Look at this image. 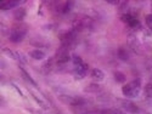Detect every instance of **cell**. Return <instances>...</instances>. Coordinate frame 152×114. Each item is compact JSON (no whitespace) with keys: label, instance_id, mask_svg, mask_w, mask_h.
<instances>
[{"label":"cell","instance_id":"18","mask_svg":"<svg viewBox=\"0 0 152 114\" xmlns=\"http://www.w3.org/2000/svg\"><path fill=\"white\" fill-rule=\"evenodd\" d=\"M115 80L117 83H125L126 78H125V75L122 72H115Z\"/></svg>","mask_w":152,"mask_h":114},{"label":"cell","instance_id":"13","mask_svg":"<svg viewBox=\"0 0 152 114\" xmlns=\"http://www.w3.org/2000/svg\"><path fill=\"white\" fill-rule=\"evenodd\" d=\"M117 55H118V58L122 60V61H128L129 60V54H128V51H126V49H124V47L118 49Z\"/></svg>","mask_w":152,"mask_h":114},{"label":"cell","instance_id":"19","mask_svg":"<svg viewBox=\"0 0 152 114\" xmlns=\"http://www.w3.org/2000/svg\"><path fill=\"white\" fill-rule=\"evenodd\" d=\"M144 92H145V96L148 97V98H152V83L147 84L144 89Z\"/></svg>","mask_w":152,"mask_h":114},{"label":"cell","instance_id":"24","mask_svg":"<svg viewBox=\"0 0 152 114\" xmlns=\"http://www.w3.org/2000/svg\"><path fill=\"white\" fill-rule=\"evenodd\" d=\"M115 110V114H128L125 110H122V109H113Z\"/></svg>","mask_w":152,"mask_h":114},{"label":"cell","instance_id":"15","mask_svg":"<svg viewBox=\"0 0 152 114\" xmlns=\"http://www.w3.org/2000/svg\"><path fill=\"white\" fill-rule=\"evenodd\" d=\"M101 90V86L99 84H90L89 86H86L84 89V91L85 92H97Z\"/></svg>","mask_w":152,"mask_h":114},{"label":"cell","instance_id":"5","mask_svg":"<svg viewBox=\"0 0 152 114\" xmlns=\"http://www.w3.org/2000/svg\"><path fill=\"white\" fill-rule=\"evenodd\" d=\"M60 40H61V46L68 49L75 40V30L72 29V30H68L66 33H63L60 36Z\"/></svg>","mask_w":152,"mask_h":114},{"label":"cell","instance_id":"21","mask_svg":"<svg viewBox=\"0 0 152 114\" xmlns=\"http://www.w3.org/2000/svg\"><path fill=\"white\" fill-rule=\"evenodd\" d=\"M145 22H146V26L150 30H152V14L147 15L146 18H145Z\"/></svg>","mask_w":152,"mask_h":114},{"label":"cell","instance_id":"23","mask_svg":"<svg viewBox=\"0 0 152 114\" xmlns=\"http://www.w3.org/2000/svg\"><path fill=\"white\" fill-rule=\"evenodd\" d=\"M100 114H115V110L113 109H104V110H101Z\"/></svg>","mask_w":152,"mask_h":114},{"label":"cell","instance_id":"20","mask_svg":"<svg viewBox=\"0 0 152 114\" xmlns=\"http://www.w3.org/2000/svg\"><path fill=\"white\" fill-rule=\"evenodd\" d=\"M72 62H73V65L77 67V66H80V65H83V60L80 58V56H78V55H73L72 56Z\"/></svg>","mask_w":152,"mask_h":114},{"label":"cell","instance_id":"11","mask_svg":"<svg viewBox=\"0 0 152 114\" xmlns=\"http://www.w3.org/2000/svg\"><path fill=\"white\" fill-rule=\"evenodd\" d=\"M22 3L23 1H1V4H0V9L1 10H10V9L17 7Z\"/></svg>","mask_w":152,"mask_h":114},{"label":"cell","instance_id":"8","mask_svg":"<svg viewBox=\"0 0 152 114\" xmlns=\"http://www.w3.org/2000/svg\"><path fill=\"white\" fill-rule=\"evenodd\" d=\"M88 69H89V66L86 63H83L80 66H77L73 70V74H74V78L75 79H83L85 78V75L88 73Z\"/></svg>","mask_w":152,"mask_h":114},{"label":"cell","instance_id":"28","mask_svg":"<svg viewBox=\"0 0 152 114\" xmlns=\"http://www.w3.org/2000/svg\"><path fill=\"white\" fill-rule=\"evenodd\" d=\"M58 114H61V113H58Z\"/></svg>","mask_w":152,"mask_h":114},{"label":"cell","instance_id":"3","mask_svg":"<svg viewBox=\"0 0 152 114\" xmlns=\"http://www.w3.org/2000/svg\"><path fill=\"white\" fill-rule=\"evenodd\" d=\"M69 60H72V57L69 56L68 49L61 46V47L57 50V52H56V62H57V65H58V66L66 65V63H67Z\"/></svg>","mask_w":152,"mask_h":114},{"label":"cell","instance_id":"14","mask_svg":"<svg viewBox=\"0 0 152 114\" xmlns=\"http://www.w3.org/2000/svg\"><path fill=\"white\" fill-rule=\"evenodd\" d=\"M14 16H15V20H16V21H22L24 17H26V10L22 9V7L17 9V10L15 11Z\"/></svg>","mask_w":152,"mask_h":114},{"label":"cell","instance_id":"12","mask_svg":"<svg viewBox=\"0 0 152 114\" xmlns=\"http://www.w3.org/2000/svg\"><path fill=\"white\" fill-rule=\"evenodd\" d=\"M20 70H21V73H22V77H23L24 79H26V80H27L29 84H32L34 87H38V84H37V81H35V80H34V79L31 77V75L28 74V72H27L26 69H24V68H22V67L20 66Z\"/></svg>","mask_w":152,"mask_h":114},{"label":"cell","instance_id":"26","mask_svg":"<svg viewBox=\"0 0 152 114\" xmlns=\"http://www.w3.org/2000/svg\"><path fill=\"white\" fill-rule=\"evenodd\" d=\"M83 114H100V112H85V113H83Z\"/></svg>","mask_w":152,"mask_h":114},{"label":"cell","instance_id":"27","mask_svg":"<svg viewBox=\"0 0 152 114\" xmlns=\"http://www.w3.org/2000/svg\"><path fill=\"white\" fill-rule=\"evenodd\" d=\"M140 114H151V113H140Z\"/></svg>","mask_w":152,"mask_h":114},{"label":"cell","instance_id":"4","mask_svg":"<svg viewBox=\"0 0 152 114\" xmlns=\"http://www.w3.org/2000/svg\"><path fill=\"white\" fill-rule=\"evenodd\" d=\"M60 99L63 103L69 105V106H83L85 103V99L82 97H75L69 95H60Z\"/></svg>","mask_w":152,"mask_h":114},{"label":"cell","instance_id":"6","mask_svg":"<svg viewBox=\"0 0 152 114\" xmlns=\"http://www.w3.org/2000/svg\"><path fill=\"white\" fill-rule=\"evenodd\" d=\"M119 103H121L123 110H125L126 113H129V114H136V113H139V107L134 102L129 101V99H121Z\"/></svg>","mask_w":152,"mask_h":114},{"label":"cell","instance_id":"9","mask_svg":"<svg viewBox=\"0 0 152 114\" xmlns=\"http://www.w3.org/2000/svg\"><path fill=\"white\" fill-rule=\"evenodd\" d=\"M91 78L95 81L100 83V81H102L105 79V73H104V70H101L100 68H94L91 70Z\"/></svg>","mask_w":152,"mask_h":114},{"label":"cell","instance_id":"10","mask_svg":"<svg viewBox=\"0 0 152 114\" xmlns=\"http://www.w3.org/2000/svg\"><path fill=\"white\" fill-rule=\"evenodd\" d=\"M29 56L35 61H43L45 58V52L42 51V50H39V49H35V50H32V51L29 52Z\"/></svg>","mask_w":152,"mask_h":114},{"label":"cell","instance_id":"17","mask_svg":"<svg viewBox=\"0 0 152 114\" xmlns=\"http://www.w3.org/2000/svg\"><path fill=\"white\" fill-rule=\"evenodd\" d=\"M73 5H74L73 1H67V3H65V4H63V6L61 7L62 14H68V12L73 9Z\"/></svg>","mask_w":152,"mask_h":114},{"label":"cell","instance_id":"2","mask_svg":"<svg viewBox=\"0 0 152 114\" xmlns=\"http://www.w3.org/2000/svg\"><path fill=\"white\" fill-rule=\"evenodd\" d=\"M27 32H28V29L26 26H16L11 29L9 39L12 43H21L24 38H26Z\"/></svg>","mask_w":152,"mask_h":114},{"label":"cell","instance_id":"25","mask_svg":"<svg viewBox=\"0 0 152 114\" xmlns=\"http://www.w3.org/2000/svg\"><path fill=\"white\" fill-rule=\"evenodd\" d=\"M12 86H14V87H15V89H16V91H17V92H18V95H20V96H23V94H22V91H21V90H20V89H18V87H17V86H16V85H15V84H12Z\"/></svg>","mask_w":152,"mask_h":114},{"label":"cell","instance_id":"16","mask_svg":"<svg viewBox=\"0 0 152 114\" xmlns=\"http://www.w3.org/2000/svg\"><path fill=\"white\" fill-rule=\"evenodd\" d=\"M128 44H129V46L134 50L135 52H139V50H137V43H136V38L134 36V35H129V38H128Z\"/></svg>","mask_w":152,"mask_h":114},{"label":"cell","instance_id":"22","mask_svg":"<svg viewBox=\"0 0 152 114\" xmlns=\"http://www.w3.org/2000/svg\"><path fill=\"white\" fill-rule=\"evenodd\" d=\"M31 95H32V97H33V98H34V99L37 101V102H38V103H39V105H40V106L43 107V108H48V106H45V103L43 102V101H42V99H40L39 97H37V95H35V94H33V92H32Z\"/></svg>","mask_w":152,"mask_h":114},{"label":"cell","instance_id":"1","mask_svg":"<svg viewBox=\"0 0 152 114\" xmlns=\"http://www.w3.org/2000/svg\"><path fill=\"white\" fill-rule=\"evenodd\" d=\"M122 92L126 98H129V99L136 98L141 92V79L137 78V79L132 80L128 84H125L122 87Z\"/></svg>","mask_w":152,"mask_h":114},{"label":"cell","instance_id":"7","mask_svg":"<svg viewBox=\"0 0 152 114\" xmlns=\"http://www.w3.org/2000/svg\"><path fill=\"white\" fill-rule=\"evenodd\" d=\"M122 21L125 22L130 28H139L140 27V21H139L135 16L132 14H123L122 15Z\"/></svg>","mask_w":152,"mask_h":114}]
</instances>
